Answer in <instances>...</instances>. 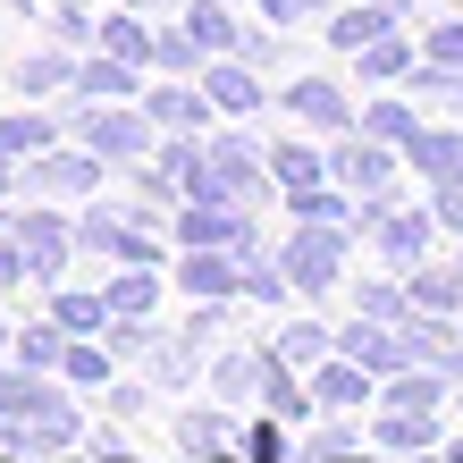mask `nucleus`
<instances>
[{"mask_svg":"<svg viewBox=\"0 0 463 463\" xmlns=\"http://www.w3.org/2000/svg\"><path fill=\"white\" fill-rule=\"evenodd\" d=\"M127 9H144V17H152V9H169V0H127Z\"/></svg>","mask_w":463,"mask_h":463,"instance_id":"obj_52","label":"nucleus"},{"mask_svg":"<svg viewBox=\"0 0 463 463\" xmlns=\"http://www.w3.org/2000/svg\"><path fill=\"white\" fill-rule=\"evenodd\" d=\"M345 236H354V228H337V220H295V236L279 244L287 279L304 287V295H329V287L345 279Z\"/></svg>","mask_w":463,"mask_h":463,"instance_id":"obj_3","label":"nucleus"},{"mask_svg":"<svg viewBox=\"0 0 463 463\" xmlns=\"http://www.w3.org/2000/svg\"><path fill=\"white\" fill-rule=\"evenodd\" d=\"M312 396L329 404V413H345V404H363V396H371V363H354V354L337 345L329 363H312Z\"/></svg>","mask_w":463,"mask_h":463,"instance_id":"obj_16","label":"nucleus"},{"mask_svg":"<svg viewBox=\"0 0 463 463\" xmlns=\"http://www.w3.org/2000/svg\"><path fill=\"white\" fill-rule=\"evenodd\" d=\"M25 185H34V194H93V185H110V160L85 152V144H76V152L51 144V152L25 160Z\"/></svg>","mask_w":463,"mask_h":463,"instance_id":"obj_7","label":"nucleus"},{"mask_svg":"<svg viewBox=\"0 0 463 463\" xmlns=\"http://www.w3.org/2000/svg\"><path fill=\"white\" fill-rule=\"evenodd\" d=\"M0 337H9V320H0Z\"/></svg>","mask_w":463,"mask_h":463,"instance_id":"obj_56","label":"nucleus"},{"mask_svg":"<svg viewBox=\"0 0 463 463\" xmlns=\"http://www.w3.org/2000/svg\"><path fill=\"white\" fill-rule=\"evenodd\" d=\"M244 463H287V439H279V421H261L253 439H244Z\"/></svg>","mask_w":463,"mask_h":463,"instance_id":"obj_46","label":"nucleus"},{"mask_svg":"<svg viewBox=\"0 0 463 463\" xmlns=\"http://www.w3.org/2000/svg\"><path fill=\"white\" fill-rule=\"evenodd\" d=\"M287 211H295V220H337V228H363V211H345V194H337V185H295V194H287Z\"/></svg>","mask_w":463,"mask_h":463,"instance_id":"obj_34","label":"nucleus"},{"mask_svg":"<svg viewBox=\"0 0 463 463\" xmlns=\"http://www.w3.org/2000/svg\"><path fill=\"white\" fill-rule=\"evenodd\" d=\"M177 244H228V253H244V244H253V211L194 194V211H177Z\"/></svg>","mask_w":463,"mask_h":463,"instance_id":"obj_10","label":"nucleus"},{"mask_svg":"<svg viewBox=\"0 0 463 463\" xmlns=\"http://www.w3.org/2000/svg\"><path fill=\"white\" fill-rule=\"evenodd\" d=\"M279 101H287V110L304 118V127H329V135H345V127H363V118L345 110V93L329 85V76H295V85H287Z\"/></svg>","mask_w":463,"mask_h":463,"instance_id":"obj_12","label":"nucleus"},{"mask_svg":"<svg viewBox=\"0 0 463 463\" xmlns=\"http://www.w3.org/2000/svg\"><path fill=\"white\" fill-rule=\"evenodd\" d=\"M76 101H135V60L93 43L85 60H76Z\"/></svg>","mask_w":463,"mask_h":463,"instance_id":"obj_15","label":"nucleus"},{"mask_svg":"<svg viewBox=\"0 0 463 463\" xmlns=\"http://www.w3.org/2000/svg\"><path fill=\"white\" fill-rule=\"evenodd\" d=\"M455 261H463V253H455Z\"/></svg>","mask_w":463,"mask_h":463,"instance_id":"obj_58","label":"nucleus"},{"mask_svg":"<svg viewBox=\"0 0 463 463\" xmlns=\"http://www.w3.org/2000/svg\"><path fill=\"white\" fill-rule=\"evenodd\" d=\"M363 236L388 253L396 269L430 261V236H439V211H396V203H363Z\"/></svg>","mask_w":463,"mask_h":463,"instance_id":"obj_6","label":"nucleus"},{"mask_svg":"<svg viewBox=\"0 0 463 463\" xmlns=\"http://www.w3.org/2000/svg\"><path fill=\"white\" fill-rule=\"evenodd\" d=\"M269 169H279V194H295V185H320V177H329V160L304 152V144H279V152H269Z\"/></svg>","mask_w":463,"mask_h":463,"instance_id":"obj_40","label":"nucleus"},{"mask_svg":"<svg viewBox=\"0 0 463 463\" xmlns=\"http://www.w3.org/2000/svg\"><path fill=\"white\" fill-rule=\"evenodd\" d=\"M413 110H421V101H371V110H363V135H379V144H396V152H404V144L421 135Z\"/></svg>","mask_w":463,"mask_h":463,"instance_id":"obj_30","label":"nucleus"},{"mask_svg":"<svg viewBox=\"0 0 463 463\" xmlns=\"http://www.w3.org/2000/svg\"><path fill=\"white\" fill-rule=\"evenodd\" d=\"M396 404V413H439V396H447V371H430V363H404V371H388V388H379Z\"/></svg>","mask_w":463,"mask_h":463,"instance_id":"obj_19","label":"nucleus"},{"mask_svg":"<svg viewBox=\"0 0 463 463\" xmlns=\"http://www.w3.org/2000/svg\"><path fill=\"white\" fill-rule=\"evenodd\" d=\"M236 60H253V68H269V60H279V34H269V25H244V43H236Z\"/></svg>","mask_w":463,"mask_h":463,"instance_id":"obj_47","label":"nucleus"},{"mask_svg":"<svg viewBox=\"0 0 463 463\" xmlns=\"http://www.w3.org/2000/svg\"><path fill=\"white\" fill-rule=\"evenodd\" d=\"M269 363H279V354H220V363H211V396H261Z\"/></svg>","mask_w":463,"mask_h":463,"instance_id":"obj_24","label":"nucleus"},{"mask_svg":"<svg viewBox=\"0 0 463 463\" xmlns=\"http://www.w3.org/2000/svg\"><path fill=\"white\" fill-rule=\"evenodd\" d=\"M203 93H211V110H228V118H253V110H261L253 60H211V68H203Z\"/></svg>","mask_w":463,"mask_h":463,"instance_id":"obj_14","label":"nucleus"},{"mask_svg":"<svg viewBox=\"0 0 463 463\" xmlns=\"http://www.w3.org/2000/svg\"><path fill=\"white\" fill-rule=\"evenodd\" d=\"M76 60H85V51H25L9 68V85L17 93H60V85H76Z\"/></svg>","mask_w":463,"mask_h":463,"instance_id":"obj_20","label":"nucleus"},{"mask_svg":"<svg viewBox=\"0 0 463 463\" xmlns=\"http://www.w3.org/2000/svg\"><path fill=\"white\" fill-rule=\"evenodd\" d=\"M279 287H295L287 261H261V244H244V295L253 304H279Z\"/></svg>","mask_w":463,"mask_h":463,"instance_id":"obj_41","label":"nucleus"},{"mask_svg":"<svg viewBox=\"0 0 463 463\" xmlns=\"http://www.w3.org/2000/svg\"><path fill=\"white\" fill-rule=\"evenodd\" d=\"M354 68H363L371 85H396V76H413V43H404V34H379L371 51H354Z\"/></svg>","mask_w":463,"mask_h":463,"instance_id":"obj_29","label":"nucleus"},{"mask_svg":"<svg viewBox=\"0 0 463 463\" xmlns=\"http://www.w3.org/2000/svg\"><path fill=\"white\" fill-rule=\"evenodd\" d=\"M51 25H60V34H68L76 51H85V43H101V25L85 17V0H60V9H51Z\"/></svg>","mask_w":463,"mask_h":463,"instance_id":"obj_43","label":"nucleus"},{"mask_svg":"<svg viewBox=\"0 0 463 463\" xmlns=\"http://www.w3.org/2000/svg\"><path fill=\"white\" fill-rule=\"evenodd\" d=\"M269 177H279V169L261 160L253 135H211V144H203V169H194V194H203V203H244V211H253V203L269 194Z\"/></svg>","mask_w":463,"mask_h":463,"instance_id":"obj_2","label":"nucleus"},{"mask_svg":"<svg viewBox=\"0 0 463 463\" xmlns=\"http://www.w3.org/2000/svg\"><path fill=\"white\" fill-rule=\"evenodd\" d=\"M269 354H279V363H329V329H320V320H287V329H279V345H269Z\"/></svg>","mask_w":463,"mask_h":463,"instance_id":"obj_35","label":"nucleus"},{"mask_svg":"<svg viewBox=\"0 0 463 463\" xmlns=\"http://www.w3.org/2000/svg\"><path fill=\"white\" fill-rule=\"evenodd\" d=\"M93 463H135V455H118V447H101V455H93Z\"/></svg>","mask_w":463,"mask_h":463,"instance_id":"obj_51","label":"nucleus"},{"mask_svg":"<svg viewBox=\"0 0 463 463\" xmlns=\"http://www.w3.org/2000/svg\"><path fill=\"white\" fill-rule=\"evenodd\" d=\"M51 135H60V118H0V160H34V152H51Z\"/></svg>","mask_w":463,"mask_h":463,"instance_id":"obj_31","label":"nucleus"},{"mask_svg":"<svg viewBox=\"0 0 463 463\" xmlns=\"http://www.w3.org/2000/svg\"><path fill=\"white\" fill-rule=\"evenodd\" d=\"M110 363H118V354L110 345H93V337H68V379H76V388H110Z\"/></svg>","mask_w":463,"mask_h":463,"instance_id":"obj_37","label":"nucleus"},{"mask_svg":"<svg viewBox=\"0 0 463 463\" xmlns=\"http://www.w3.org/2000/svg\"><path fill=\"white\" fill-rule=\"evenodd\" d=\"M404 160H413V177L447 185V177H463V135L455 127H421L413 144H404Z\"/></svg>","mask_w":463,"mask_h":463,"instance_id":"obj_17","label":"nucleus"},{"mask_svg":"<svg viewBox=\"0 0 463 463\" xmlns=\"http://www.w3.org/2000/svg\"><path fill=\"white\" fill-rule=\"evenodd\" d=\"M0 463H9V455H0Z\"/></svg>","mask_w":463,"mask_h":463,"instance_id":"obj_57","label":"nucleus"},{"mask_svg":"<svg viewBox=\"0 0 463 463\" xmlns=\"http://www.w3.org/2000/svg\"><path fill=\"white\" fill-rule=\"evenodd\" d=\"M177 447L185 455H228V413H220V404H211V413H203V404H194V413H177Z\"/></svg>","mask_w":463,"mask_h":463,"instance_id":"obj_27","label":"nucleus"},{"mask_svg":"<svg viewBox=\"0 0 463 463\" xmlns=\"http://www.w3.org/2000/svg\"><path fill=\"white\" fill-rule=\"evenodd\" d=\"M329 463H354V455H329Z\"/></svg>","mask_w":463,"mask_h":463,"instance_id":"obj_55","label":"nucleus"},{"mask_svg":"<svg viewBox=\"0 0 463 463\" xmlns=\"http://www.w3.org/2000/svg\"><path fill=\"white\" fill-rule=\"evenodd\" d=\"M160 169H169V177L185 185V194H194V169H203V144H194V135H169V144H160Z\"/></svg>","mask_w":463,"mask_h":463,"instance_id":"obj_42","label":"nucleus"},{"mask_svg":"<svg viewBox=\"0 0 463 463\" xmlns=\"http://www.w3.org/2000/svg\"><path fill=\"white\" fill-rule=\"evenodd\" d=\"M320 9H337V0H261L269 25H295V17H320Z\"/></svg>","mask_w":463,"mask_h":463,"instance_id":"obj_48","label":"nucleus"},{"mask_svg":"<svg viewBox=\"0 0 463 463\" xmlns=\"http://www.w3.org/2000/svg\"><path fill=\"white\" fill-rule=\"evenodd\" d=\"M413 101H421V110H463V68L421 60V68H413Z\"/></svg>","mask_w":463,"mask_h":463,"instance_id":"obj_33","label":"nucleus"},{"mask_svg":"<svg viewBox=\"0 0 463 463\" xmlns=\"http://www.w3.org/2000/svg\"><path fill=\"white\" fill-rule=\"evenodd\" d=\"M17 279H34V261H25L17 236H0V287H17Z\"/></svg>","mask_w":463,"mask_h":463,"instance_id":"obj_50","label":"nucleus"},{"mask_svg":"<svg viewBox=\"0 0 463 463\" xmlns=\"http://www.w3.org/2000/svg\"><path fill=\"white\" fill-rule=\"evenodd\" d=\"M413 0H371V9H329V51H371L379 34H396V17Z\"/></svg>","mask_w":463,"mask_h":463,"instance_id":"obj_13","label":"nucleus"},{"mask_svg":"<svg viewBox=\"0 0 463 463\" xmlns=\"http://www.w3.org/2000/svg\"><path fill=\"white\" fill-rule=\"evenodd\" d=\"M152 68H169V76H194V68H211V51L194 43V25H169V34H160V51H152Z\"/></svg>","mask_w":463,"mask_h":463,"instance_id":"obj_38","label":"nucleus"},{"mask_svg":"<svg viewBox=\"0 0 463 463\" xmlns=\"http://www.w3.org/2000/svg\"><path fill=\"white\" fill-rule=\"evenodd\" d=\"M354 312H371V320H396V329H404V312H413V287L363 279V287H354Z\"/></svg>","mask_w":463,"mask_h":463,"instance_id":"obj_39","label":"nucleus"},{"mask_svg":"<svg viewBox=\"0 0 463 463\" xmlns=\"http://www.w3.org/2000/svg\"><path fill=\"white\" fill-rule=\"evenodd\" d=\"M9 185H17V177H9V160H0V203H9Z\"/></svg>","mask_w":463,"mask_h":463,"instance_id":"obj_53","label":"nucleus"},{"mask_svg":"<svg viewBox=\"0 0 463 463\" xmlns=\"http://www.w3.org/2000/svg\"><path fill=\"white\" fill-rule=\"evenodd\" d=\"M0 439H9V455H60L76 447V404L68 388H51L43 371H0Z\"/></svg>","mask_w":463,"mask_h":463,"instance_id":"obj_1","label":"nucleus"},{"mask_svg":"<svg viewBox=\"0 0 463 463\" xmlns=\"http://www.w3.org/2000/svg\"><path fill=\"white\" fill-rule=\"evenodd\" d=\"M404 279H413L421 312H455L463 304V261H421V269H404Z\"/></svg>","mask_w":463,"mask_h":463,"instance_id":"obj_25","label":"nucleus"},{"mask_svg":"<svg viewBox=\"0 0 463 463\" xmlns=\"http://www.w3.org/2000/svg\"><path fill=\"white\" fill-rule=\"evenodd\" d=\"M304 455H312V463H329V455H354V421H320Z\"/></svg>","mask_w":463,"mask_h":463,"instance_id":"obj_44","label":"nucleus"},{"mask_svg":"<svg viewBox=\"0 0 463 463\" xmlns=\"http://www.w3.org/2000/svg\"><path fill=\"white\" fill-rule=\"evenodd\" d=\"M76 244H85V253H110V261H152V220L144 211H85V220H76Z\"/></svg>","mask_w":463,"mask_h":463,"instance_id":"obj_8","label":"nucleus"},{"mask_svg":"<svg viewBox=\"0 0 463 463\" xmlns=\"http://www.w3.org/2000/svg\"><path fill=\"white\" fill-rule=\"evenodd\" d=\"M430 211H439V228H455V236H463V177H447V185H439V203H430Z\"/></svg>","mask_w":463,"mask_h":463,"instance_id":"obj_49","label":"nucleus"},{"mask_svg":"<svg viewBox=\"0 0 463 463\" xmlns=\"http://www.w3.org/2000/svg\"><path fill=\"white\" fill-rule=\"evenodd\" d=\"M203 463H244V455H203Z\"/></svg>","mask_w":463,"mask_h":463,"instance_id":"obj_54","label":"nucleus"},{"mask_svg":"<svg viewBox=\"0 0 463 463\" xmlns=\"http://www.w3.org/2000/svg\"><path fill=\"white\" fill-rule=\"evenodd\" d=\"M101 295H110V312H118V320H152V304H160V279H152V261H127V269H118V279L101 287Z\"/></svg>","mask_w":463,"mask_h":463,"instance_id":"obj_23","label":"nucleus"},{"mask_svg":"<svg viewBox=\"0 0 463 463\" xmlns=\"http://www.w3.org/2000/svg\"><path fill=\"white\" fill-rule=\"evenodd\" d=\"M51 320H60V329L68 337H110V295H76V287H60V295H51Z\"/></svg>","mask_w":463,"mask_h":463,"instance_id":"obj_21","label":"nucleus"},{"mask_svg":"<svg viewBox=\"0 0 463 463\" xmlns=\"http://www.w3.org/2000/svg\"><path fill=\"white\" fill-rule=\"evenodd\" d=\"M9 236L25 244L34 279H60V269H68V253H76V228L60 220V211H17V220H9Z\"/></svg>","mask_w":463,"mask_h":463,"instance_id":"obj_9","label":"nucleus"},{"mask_svg":"<svg viewBox=\"0 0 463 463\" xmlns=\"http://www.w3.org/2000/svg\"><path fill=\"white\" fill-rule=\"evenodd\" d=\"M421 60H439V68H463V17L455 25H430V51Z\"/></svg>","mask_w":463,"mask_h":463,"instance_id":"obj_45","label":"nucleus"},{"mask_svg":"<svg viewBox=\"0 0 463 463\" xmlns=\"http://www.w3.org/2000/svg\"><path fill=\"white\" fill-rule=\"evenodd\" d=\"M144 371H152V388H194V371H203V345L194 337H152V354H144Z\"/></svg>","mask_w":463,"mask_h":463,"instance_id":"obj_18","label":"nucleus"},{"mask_svg":"<svg viewBox=\"0 0 463 463\" xmlns=\"http://www.w3.org/2000/svg\"><path fill=\"white\" fill-rule=\"evenodd\" d=\"M101 51H118V60H135V68H144L152 51H160V34H144V9H127V17H110V25H101Z\"/></svg>","mask_w":463,"mask_h":463,"instance_id":"obj_36","label":"nucleus"},{"mask_svg":"<svg viewBox=\"0 0 463 463\" xmlns=\"http://www.w3.org/2000/svg\"><path fill=\"white\" fill-rule=\"evenodd\" d=\"M68 127H76V144L101 152V160H144V144H152V110L144 101H85Z\"/></svg>","mask_w":463,"mask_h":463,"instance_id":"obj_4","label":"nucleus"},{"mask_svg":"<svg viewBox=\"0 0 463 463\" xmlns=\"http://www.w3.org/2000/svg\"><path fill=\"white\" fill-rule=\"evenodd\" d=\"M144 110H152V127H169V135H194V127L211 118V93H185V85H160V93H144Z\"/></svg>","mask_w":463,"mask_h":463,"instance_id":"obj_22","label":"nucleus"},{"mask_svg":"<svg viewBox=\"0 0 463 463\" xmlns=\"http://www.w3.org/2000/svg\"><path fill=\"white\" fill-rule=\"evenodd\" d=\"M404 363H430V371H447V379H463V345L447 337V312H404Z\"/></svg>","mask_w":463,"mask_h":463,"instance_id":"obj_11","label":"nucleus"},{"mask_svg":"<svg viewBox=\"0 0 463 463\" xmlns=\"http://www.w3.org/2000/svg\"><path fill=\"white\" fill-rule=\"evenodd\" d=\"M379 447H388V455H430V447H439V421H430V413H396V404H388Z\"/></svg>","mask_w":463,"mask_h":463,"instance_id":"obj_28","label":"nucleus"},{"mask_svg":"<svg viewBox=\"0 0 463 463\" xmlns=\"http://www.w3.org/2000/svg\"><path fill=\"white\" fill-rule=\"evenodd\" d=\"M185 25H194L203 51H236V43H244V25L228 17V0H194V9H185Z\"/></svg>","mask_w":463,"mask_h":463,"instance_id":"obj_32","label":"nucleus"},{"mask_svg":"<svg viewBox=\"0 0 463 463\" xmlns=\"http://www.w3.org/2000/svg\"><path fill=\"white\" fill-rule=\"evenodd\" d=\"M17 363L25 371H51V363H68V329H60V320H25V329H17Z\"/></svg>","mask_w":463,"mask_h":463,"instance_id":"obj_26","label":"nucleus"},{"mask_svg":"<svg viewBox=\"0 0 463 463\" xmlns=\"http://www.w3.org/2000/svg\"><path fill=\"white\" fill-rule=\"evenodd\" d=\"M329 177L354 185L363 203H396V144H379V135H337V152H329Z\"/></svg>","mask_w":463,"mask_h":463,"instance_id":"obj_5","label":"nucleus"}]
</instances>
